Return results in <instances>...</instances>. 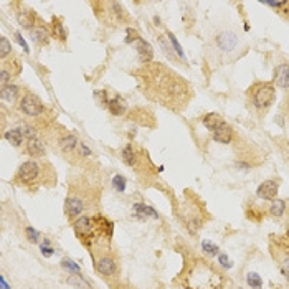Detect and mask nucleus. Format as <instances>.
<instances>
[{"label": "nucleus", "mask_w": 289, "mask_h": 289, "mask_svg": "<svg viewBox=\"0 0 289 289\" xmlns=\"http://www.w3.org/2000/svg\"><path fill=\"white\" fill-rule=\"evenodd\" d=\"M131 75L137 81L140 94L175 114L184 112L195 96L190 81L160 61L140 65Z\"/></svg>", "instance_id": "nucleus-1"}, {"label": "nucleus", "mask_w": 289, "mask_h": 289, "mask_svg": "<svg viewBox=\"0 0 289 289\" xmlns=\"http://www.w3.org/2000/svg\"><path fill=\"white\" fill-rule=\"evenodd\" d=\"M101 200V185L91 179L89 174L78 172V168H75V172L69 175L68 180V195L65 199V215L73 223L83 215L98 213Z\"/></svg>", "instance_id": "nucleus-2"}, {"label": "nucleus", "mask_w": 289, "mask_h": 289, "mask_svg": "<svg viewBox=\"0 0 289 289\" xmlns=\"http://www.w3.org/2000/svg\"><path fill=\"white\" fill-rule=\"evenodd\" d=\"M248 50L245 38L233 28H223L208 40L205 46L207 61L215 66H227L239 60Z\"/></svg>", "instance_id": "nucleus-3"}, {"label": "nucleus", "mask_w": 289, "mask_h": 289, "mask_svg": "<svg viewBox=\"0 0 289 289\" xmlns=\"http://www.w3.org/2000/svg\"><path fill=\"white\" fill-rule=\"evenodd\" d=\"M184 289H225L228 279L216 264L205 258H194L180 274Z\"/></svg>", "instance_id": "nucleus-4"}, {"label": "nucleus", "mask_w": 289, "mask_h": 289, "mask_svg": "<svg viewBox=\"0 0 289 289\" xmlns=\"http://www.w3.org/2000/svg\"><path fill=\"white\" fill-rule=\"evenodd\" d=\"M56 180L58 175L52 162L46 159H32L25 160L17 168L15 175L12 177V184L28 192H37L41 187H55Z\"/></svg>", "instance_id": "nucleus-5"}, {"label": "nucleus", "mask_w": 289, "mask_h": 289, "mask_svg": "<svg viewBox=\"0 0 289 289\" xmlns=\"http://www.w3.org/2000/svg\"><path fill=\"white\" fill-rule=\"evenodd\" d=\"M75 236L80 239V243L88 251L94 248L100 243H111L112 233H114V223H112L108 216L101 213H89L83 215L73 223Z\"/></svg>", "instance_id": "nucleus-6"}, {"label": "nucleus", "mask_w": 289, "mask_h": 289, "mask_svg": "<svg viewBox=\"0 0 289 289\" xmlns=\"http://www.w3.org/2000/svg\"><path fill=\"white\" fill-rule=\"evenodd\" d=\"M175 213H177L179 220L192 236L199 235L203 225L210 220V213L205 208V203L192 190H185L184 192L177 208H175Z\"/></svg>", "instance_id": "nucleus-7"}, {"label": "nucleus", "mask_w": 289, "mask_h": 289, "mask_svg": "<svg viewBox=\"0 0 289 289\" xmlns=\"http://www.w3.org/2000/svg\"><path fill=\"white\" fill-rule=\"evenodd\" d=\"M89 256L93 259L94 270L106 281V284L112 289H117L119 279H121V263L119 256L111 246V243H100L89 250Z\"/></svg>", "instance_id": "nucleus-8"}, {"label": "nucleus", "mask_w": 289, "mask_h": 289, "mask_svg": "<svg viewBox=\"0 0 289 289\" xmlns=\"http://www.w3.org/2000/svg\"><path fill=\"white\" fill-rule=\"evenodd\" d=\"M276 100V86L273 81H255L246 89V108L256 119H264Z\"/></svg>", "instance_id": "nucleus-9"}, {"label": "nucleus", "mask_w": 289, "mask_h": 289, "mask_svg": "<svg viewBox=\"0 0 289 289\" xmlns=\"http://www.w3.org/2000/svg\"><path fill=\"white\" fill-rule=\"evenodd\" d=\"M121 160L128 167H131L139 177L149 179L152 175L157 174V168L154 167V164L151 162L147 151L142 149V147L136 146L134 142L126 144L121 149Z\"/></svg>", "instance_id": "nucleus-10"}, {"label": "nucleus", "mask_w": 289, "mask_h": 289, "mask_svg": "<svg viewBox=\"0 0 289 289\" xmlns=\"http://www.w3.org/2000/svg\"><path fill=\"white\" fill-rule=\"evenodd\" d=\"M18 109L27 117L40 121L38 124H33L38 131L43 128V126L55 121V117H50V109H48V106L43 103V100L35 93H30V91L22 96V100L18 103Z\"/></svg>", "instance_id": "nucleus-11"}, {"label": "nucleus", "mask_w": 289, "mask_h": 289, "mask_svg": "<svg viewBox=\"0 0 289 289\" xmlns=\"http://www.w3.org/2000/svg\"><path fill=\"white\" fill-rule=\"evenodd\" d=\"M91 7L94 9L98 20L108 27L116 28L131 22L129 13L121 2H93Z\"/></svg>", "instance_id": "nucleus-12"}, {"label": "nucleus", "mask_w": 289, "mask_h": 289, "mask_svg": "<svg viewBox=\"0 0 289 289\" xmlns=\"http://www.w3.org/2000/svg\"><path fill=\"white\" fill-rule=\"evenodd\" d=\"M22 60L13 53L9 58L2 61V66H0V86H7V84H12L13 80L20 76L22 73Z\"/></svg>", "instance_id": "nucleus-13"}, {"label": "nucleus", "mask_w": 289, "mask_h": 289, "mask_svg": "<svg viewBox=\"0 0 289 289\" xmlns=\"http://www.w3.org/2000/svg\"><path fill=\"white\" fill-rule=\"evenodd\" d=\"M30 38L37 46H48L52 41V32H50V23H45L43 20L38 18L35 27L30 30Z\"/></svg>", "instance_id": "nucleus-14"}, {"label": "nucleus", "mask_w": 289, "mask_h": 289, "mask_svg": "<svg viewBox=\"0 0 289 289\" xmlns=\"http://www.w3.org/2000/svg\"><path fill=\"white\" fill-rule=\"evenodd\" d=\"M13 7H17L15 15H17V20H18L20 27L30 32L32 28L35 27V23H37V20H38L40 17L37 15V13H35L33 9L27 7L23 2H15V4H13Z\"/></svg>", "instance_id": "nucleus-15"}, {"label": "nucleus", "mask_w": 289, "mask_h": 289, "mask_svg": "<svg viewBox=\"0 0 289 289\" xmlns=\"http://www.w3.org/2000/svg\"><path fill=\"white\" fill-rule=\"evenodd\" d=\"M279 185H281L279 179H268L263 184H259V187L256 188V197L259 200L273 202L274 199H278Z\"/></svg>", "instance_id": "nucleus-16"}, {"label": "nucleus", "mask_w": 289, "mask_h": 289, "mask_svg": "<svg viewBox=\"0 0 289 289\" xmlns=\"http://www.w3.org/2000/svg\"><path fill=\"white\" fill-rule=\"evenodd\" d=\"M270 253H271L274 261H276L281 273H283L286 276V279L289 281V253L273 242H270Z\"/></svg>", "instance_id": "nucleus-17"}, {"label": "nucleus", "mask_w": 289, "mask_h": 289, "mask_svg": "<svg viewBox=\"0 0 289 289\" xmlns=\"http://www.w3.org/2000/svg\"><path fill=\"white\" fill-rule=\"evenodd\" d=\"M235 129L231 128V126L225 121L220 128L218 129H215L213 132H211V139L215 140V142H218V144H223V146H228V144H231L235 140Z\"/></svg>", "instance_id": "nucleus-18"}, {"label": "nucleus", "mask_w": 289, "mask_h": 289, "mask_svg": "<svg viewBox=\"0 0 289 289\" xmlns=\"http://www.w3.org/2000/svg\"><path fill=\"white\" fill-rule=\"evenodd\" d=\"M25 154L33 159H45L46 156V144L40 137L30 139L25 142Z\"/></svg>", "instance_id": "nucleus-19"}, {"label": "nucleus", "mask_w": 289, "mask_h": 289, "mask_svg": "<svg viewBox=\"0 0 289 289\" xmlns=\"http://www.w3.org/2000/svg\"><path fill=\"white\" fill-rule=\"evenodd\" d=\"M273 84L278 88L289 89V63L284 61L274 68L273 71Z\"/></svg>", "instance_id": "nucleus-20"}, {"label": "nucleus", "mask_w": 289, "mask_h": 289, "mask_svg": "<svg viewBox=\"0 0 289 289\" xmlns=\"http://www.w3.org/2000/svg\"><path fill=\"white\" fill-rule=\"evenodd\" d=\"M2 91H0V96H2V101L9 103V104H17L22 100V96L25 94L22 88L17 86V84H7V86H0Z\"/></svg>", "instance_id": "nucleus-21"}, {"label": "nucleus", "mask_w": 289, "mask_h": 289, "mask_svg": "<svg viewBox=\"0 0 289 289\" xmlns=\"http://www.w3.org/2000/svg\"><path fill=\"white\" fill-rule=\"evenodd\" d=\"M50 32H52V38L56 40L58 43H66L68 40V32H66V27L63 18L55 15L52 17V22H50Z\"/></svg>", "instance_id": "nucleus-22"}, {"label": "nucleus", "mask_w": 289, "mask_h": 289, "mask_svg": "<svg viewBox=\"0 0 289 289\" xmlns=\"http://www.w3.org/2000/svg\"><path fill=\"white\" fill-rule=\"evenodd\" d=\"M289 211V205H287V200L284 199H274L273 202H270V207H268V215L274 220H281L283 216L287 215Z\"/></svg>", "instance_id": "nucleus-23"}, {"label": "nucleus", "mask_w": 289, "mask_h": 289, "mask_svg": "<svg viewBox=\"0 0 289 289\" xmlns=\"http://www.w3.org/2000/svg\"><path fill=\"white\" fill-rule=\"evenodd\" d=\"M136 50H137V55H139L140 65H147V63L154 61V48L149 45V41L140 38L136 43Z\"/></svg>", "instance_id": "nucleus-24"}, {"label": "nucleus", "mask_w": 289, "mask_h": 289, "mask_svg": "<svg viewBox=\"0 0 289 289\" xmlns=\"http://www.w3.org/2000/svg\"><path fill=\"white\" fill-rule=\"evenodd\" d=\"M106 108H108V111L111 112L112 116H116V117H119V116L126 114V111H128V106H126V101L123 100L121 96H114V98H111Z\"/></svg>", "instance_id": "nucleus-25"}, {"label": "nucleus", "mask_w": 289, "mask_h": 289, "mask_svg": "<svg viewBox=\"0 0 289 289\" xmlns=\"http://www.w3.org/2000/svg\"><path fill=\"white\" fill-rule=\"evenodd\" d=\"M4 139H5L9 144H12L13 147H22L23 142H27L22 129H18V128H13V129L5 131V132H4Z\"/></svg>", "instance_id": "nucleus-26"}, {"label": "nucleus", "mask_w": 289, "mask_h": 289, "mask_svg": "<svg viewBox=\"0 0 289 289\" xmlns=\"http://www.w3.org/2000/svg\"><path fill=\"white\" fill-rule=\"evenodd\" d=\"M225 123V119L218 114V112H208V114H205L202 117V124H203V128L208 129L213 132L215 129H218L220 126Z\"/></svg>", "instance_id": "nucleus-27"}, {"label": "nucleus", "mask_w": 289, "mask_h": 289, "mask_svg": "<svg viewBox=\"0 0 289 289\" xmlns=\"http://www.w3.org/2000/svg\"><path fill=\"white\" fill-rule=\"evenodd\" d=\"M264 5L274 9L278 15H281L284 20H289V0H284V2H264Z\"/></svg>", "instance_id": "nucleus-28"}, {"label": "nucleus", "mask_w": 289, "mask_h": 289, "mask_svg": "<svg viewBox=\"0 0 289 289\" xmlns=\"http://www.w3.org/2000/svg\"><path fill=\"white\" fill-rule=\"evenodd\" d=\"M156 40L159 41L160 48H162V50H164V53L168 56V58H171L172 61H177V60H179V56L174 53V48L167 45V41H165L167 38L164 37V35H162V33H157V35H156Z\"/></svg>", "instance_id": "nucleus-29"}, {"label": "nucleus", "mask_w": 289, "mask_h": 289, "mask_svg": "<svg viewBox=\"0 0 289 289\" xmlns=\"http://www.w3.org/2000/svg\"><path fill=\"white\" fill-rule=\"evenodd\" d=\"M10 55H13V48L10 45V41L5 37L0 38V61H4L9 58Z\"/></svg>", "instance_id": "nucleus-30"}, {"label": "nucleus", "mask_w": 289, "mask_h": 289, "mask_svg": "<svg viewBox=\"0 0 289 289\" xmlns=\"http://www.w3.org/2000/svg\"><path fill=\"white\" fill-rule=\"evenodd\" d=\"M246 283H248V286L251 289H261L263 287V279L255 271H251V273L246 274Z\"/></svg>", "instance_id": "nucleus-31"}, {"label": "nucleus", "mask_w": 289, "mask_h": 289, "mask_svg": "<svg viewBox=\"0 0 289 289\" xmlns=\"http://www.w3.org/2000/svg\"><path fill=\"white\" fill-rule=\"evenodd\" d=\"M273 140L278 144V147H279V152L283 154L284 160H286L287 164H289V139H286V137H274Z\"/></svg>", "instance_id": "nucleus-32"}, {"label": "nucleus", "mask_w": 289, "mask_h": 289, "mask_svg": "<svg viewBox=\"0 0 289 289\" xmlns=\"http://www.w3.org/2000/svg\"><path fill=\"white\" fill-rule=\"evenodd\" d=\"M25 238H27V242H30L33 245H38L41 235H40V231H37L33 227L27 225V227H25Z\"/></svg>", "instance_id": "nucleus-33"}, {"label": "nucleus", "mask_w": 289, "mask_h": 289, "mask_svg": "<svg viewBox=\"0 0 289 289\" xmlns=\"http://www.w3.org/2000/svg\"><path fill=\"white\" fill-rule=\"evenodd\" d=\"M167 38H168V43L172 45V48H174V52H175V55L179 56L180 60H185V55H184V52H182V48H180V45H179V41L175 40V37H174V33H171V32H167Z\"/></svg>", "instance_id": "nucleus-34"}, {"label": "nucleus", "mask_w": 289, "mask_h": 289, "mask_svg": "<svg viewBox=\"0 0 289 289\" xmlns=\"http://www.w3.org/2000/svg\"><path fill=\"white\" fill-rule=\"evenodd\" d=\"M202 248H203V251H205V255L210 256V258L220 255V251H218V246L215 243H211V242H203L202 243Z\"/></svg>", "instance_id": "nucleus-35"}, {"label": "nucleus", "mask_w": 289, "mask_h": 289, "mask_svg": "<svg viewBox=\"0 0 289 289\" xmlns=\"http://www.w3.org/2000/svg\"><path fill=\"white\" fill-rule=\"evenodd\" d=\"M112 188H114L116 192H124V188H126L124 175H121V174L114 175V179H112Z\"/></svg>", "instance_id": "nucleus-36"}, {"label": "nucleus", "mask_w": 289, "mask_h": 289, "mask_svg": "<svg viewBox=\"0 0 289 289\" xmlns=\"http://www.w3.org/2000/svg\"><path fill=\"white\" fill-rule=\"evenodd\" d=\"M128 38H126V43H137V41L142 38L140 35L136 32V28H132V27H128Z\"/></svg>", "instance_id": "nucleus-37"}, {"label": "nucleus", "mask_w": 289, "mask_h": 289, "mask_svg": "<svg viewBox=\"0 0 289 289\" xmlns=\"http://www.w3.org/2000/svg\"><path fill=\"white\" fill-rule=\"evenodd\" d=\"M40 251H41V255H43L45 258H50L53 255V248L50 246V242H45V243H40Z\"/></svg>", "instance_id": "nucleus-38"}, {"label": "nucleus", "mask_w": 289, "mask_h": 289, "mask_svg": "<svg viewBox=\"0 0 289 289\" xmlns=\"http://www.w3.org/2000/svg\"><path fill=\"white\" fill-rule=\"evenodd\" d=\"M61 266H63V268H68V270H71V271L76 273V274H81L80 266L73 264V261H69V259H63V261H61Z\"/></svg>", "instance_id": "nucleus-39"}, {"label": "nucleus", "mask_w": 289, "mask_h": 289, "mask_svg": "<svg viewBox=\"0 0 289 289\" xmlns=\"http://www.w3.org/2000/svg\"><path fill=\"white\" fill-rule=\"evenodd\" d=\"M281 109H283V114L286 117V121L289 123V93L284 96V101H283V106H281Z\"/></svg>", "instance_id": "nucleus-40"}, {"label": "nucleus", "mask_w": 289, "mask_h": 289, "mask_svg": "<svg viewBox=\"0 0 289 289\" xmlns=\"http://www.w3.org/2000/svg\"><path fill=\"white\" fill-rule=\"evenodd\" d=\"M218 259H220V263H222V266H225V268H230L231 266V263L228 261V258H227V255H218Z\"/></svg>", "instance_id": "nucleus-41"}, {"label": "nucleus", "mask_w": 289, "mask_h": 289, "mask_svg": "<svg viewBox=\"0 0 289 289\" xmlns=\"http://www.w3.org/2000/svg\"><path fill=\"white\" fill-rule=\"evenodd\" d=\"M15 37H17V41H18V43H20V45H22V46H23V50H25V53H28V46H27V43H25V41H23V38H22V35H20V33H15Z\"/></svg>", "instance_id": "nucleus-42"}, {"label": "nucleus", "mask_w": 289, "mask_h": 289, "mask_svg": "<svg viewBox=\"0 0 289 289\" xmlns=\"http://www.w3.org/2000/svg\"><path fill=\"white\" fill-rule=\"evenodd\" d=\"M0 284H2V289H10V287H9V284H7V281H5V278H4V276L0 278Z\"/></svg>", "instance_id": "nucleus-43"}, {"label": "nucleus", "mask_w": 289, "mask_h": 289, "mask_svg": "<svg viewBox=\"0 0 289 289\" xmlns=\"http://www.w3.org/2000/svg\"><path fill=\"white\" fill-rule=\"evenodd\" d=\"M225 289H243V287H239V286H236V284L230 283V281H228V284H227V287H225Z\"/></svg>", "instance_id": "nucleus-44"}]
</instances>
